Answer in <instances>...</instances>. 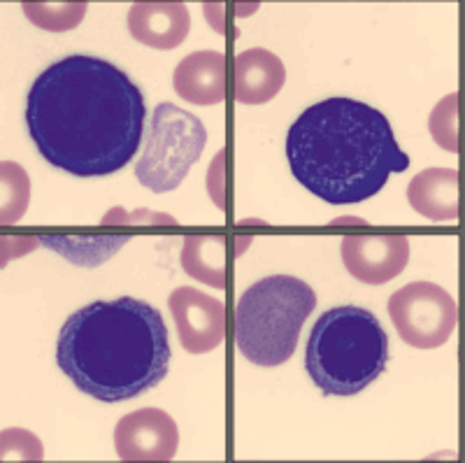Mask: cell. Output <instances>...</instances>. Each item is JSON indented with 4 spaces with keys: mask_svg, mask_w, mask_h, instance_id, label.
<instances>
[{
    "mask_svg": "<svg viewBox=\"0 0 465 463\" xmlns=\"http://www.w3.org/2000/svg\"><path fill=\"white\" fill-rule=\"evenodd\" d=\"M24 119L49 166L73 177H107L138 154L147 107L122 68L74 54L37 75Z\"/></svg>",
    "mask_w": 465,
    "mask_h": 463,
    "instance_id": "cell-1",
    "label": "cell"
},
{
    "mask_svg": "<svg viewBox=\"0 0 465 463\" xmlns=\"http://www.w3.org/2000/svg\"><path fill=\"white\" fill-rule=\"evenodd\" d=\"M293 177L331 206L363 203L389 177L410 168L391 122L368 103L326 98L307 107L286 133Z\"/></svg>",
    "mask_w": 465,
    "mask_h": 463,
    "instance_id": "cell-2",
    "label": "cell"
},
{
    "mask_svg": "<svg viewBox=\"0 0 465 463\" xmlns=\"http://www.w3.org/2000/svg\"><path fill=\"white\" fill-rule=\"evenodd\" d=\"M163 317L144 300H95L65 319L56 364L82 394L124 403L163 382L170 368Z\"/></svg>",
    "mask_w": 465,
    "mask_h": 463,
    "instance_id": "cell-3",
    "label": "cell"
},
{
    "mask_svg": "<svg viewBox=\"0 0 465 463\" xmlns=\"http://www.w3.org/2000/svg\"><path fill=\"white\" fill-rule=\"evenodd\" d=\"M389 364V337L371 310L356 306L323 312L307 337L305 368L323 396H356Z\"/></svg>",
    "mask_w": 465,
    "mask_h": 463,
    "instance_id": "cell-4",
    "label": "cell"
},
{
    "mask_svg": "<svg viewBox=\"0 0 465 463\" xmlns=\"http://www.w3.org/2000/svg\"><path fill=\"white\" fill-rule=\"evenodd\" d=\"M317 294L291 275H270L249 287L232 310V340L249 364L277 368L296 352Z\"/></svg>",
    "mask_w": 465,
    "mask_h": 463,
    "instance_id": "cell-5",
    "label": "cell"
},
{
    "mask_svg": "<svg viewBox=\"0 0 465 463\" xmlns=\"http://www.w3.org/2000/svg\"><path fill=\"white\" fill-rule=\"evenodd\" d=\"M207 145V131L196 115L173 103L156 106L147 145L135 166V177L153 194H168L184 182Z\"/></svg>",
    "mask_w": 465,
    "mask_h": 463,
    "instance_id": "cell-6",
    "label": "cell"
},
{
    "mask_svg": "<svg viewBox=\"0 0 465 463\" xmlns=\"http://www.w3.org/2000/svg\"><path fill=\"white\" fill-rule=\"evenodd\" d=\"M389 317L402 342L417 349H438L459 324L454 296L433 282H412L389 298Z\"/></svg>",
    "mask_w": 465,
    "mask_h": 463,
    "instance_id": "cell-7",
    "label": "cell"
},
{
    "mask_svg": "<svg viewBox=\"0 0 465 463\" xmlns=\"http://www.w3.org/2000/svg\"><path fill=\"white\" fill-rule=\"evenodd\" d=\"M177 445V424L159 408L131 412L114 428V449L122 461H173Z\"/></svg>",
    "mask_w": 465,
    "mask_h": 463,
    "instance_id": "cell-8",
    "label": "cell"
},
{
    "mask_svg": "<svg viewBox=\"0 0 465 463\" xmlns=\"http://www.w3.org/2000/svg\"><path fill=\"white\" fill-rule=\"evenodd\" d=\"M182 347L191 354L214 352L226 336L223 303L191 287L174 289L168 298Z\"/></svg>",
    "mask_w": 465,
    "mask_h": 463,
    "instance_id": "cell-9",
    "label": "cell"
},
{
    "mask_svg": "<svg viewBox=\"0 0 465 463\" xmlns=\"http://www.w3.org/2000/svg\"><path fill=\"white\" fill-rule=\"evenodd\" d=\"M342 264L351 277L363 285H386L405 270L410 261V240L405 236H347L340 245Z\"/></svg>",
    "mask_w": 465,
    "mask_h": 463,
    "instance_id": "cell-10",
    "label": "cell"
},
{
    "mask_svg": "<svg viewBox=\"0 0 465 463\" xmlns=\"http://www.w3.org/2000/svg\"><path fill=\"white\" fill-rule=\"evenodd\" d=\"M286 68L277 54L263 47L240 52L232 61V98L240 106H263L282 91Z\"/></svg>",
    "mask_w": 465,
    "mask_h": 463,
    "instance_id": "cell-11",
    "label": "cell"
},
{
    "mask_svg": "<svg viewBox=\"0 0 465 463\" xmlns=\"http://www.w3.org/2000/svg\"><path fill=\"white\" fill-rule=\"evenodd\" d=\"M173 85L177 96L193 106H217L226 98L228 65L226 56L214 49L193 52L174 68Z\"/></svg>",
    "mask_w": 465,
    "mask_h": 463,
    "instance_id": "cell-12",
    "label": "cell"
},
{
    "mask_svg": "<svg viewBox=\"0 0 465 463\" xmlns=\"http://www.w3.org/2000/svg\"><path fill=\"white\" fill-rule=\"evenodd\" d=\"M128 31L144 47H180L191 31L189 7L184 3H135L128 10Z\"/></svg>",
    "mask_w": 465,
    "mask_h": 463,
    "instance_id": "cell-13",
    "label": "cell"
},
{
    "mask_svg": "<svg viewBox=\"0 0 465 463\" xmlns=\"http://www.w3.org/2000/svg\"><path fill=\"white\" fill-rule=\"evenodd\" d=\"M460 186L463 177L454 168H429L412 177L407 186V200L417 215L435 224L460 219Z\"/></svg>",
    "mask_w": 465,
    "mask_h": 463,
    "instance_id": "cell-14",
    "label": "cell"
},
{
    "mask_svg": "<svg viewBox=\"0 0 465 463\" xmlns=\"http://www.w3.org/2000/svg\"><path fill=\"white\" fill-rule=\"evenodd\" d=\"M247 240H228L223 236H189L182 245V268L193 279L214 289H226L232 258L240 257Z\"/></svg>",
    "mask_w": 465,
    "mask_h": 463,
    "instance_id": "cell-15",
    "label": "cell"
},
{
    "mask_svg": "<svg viewBox=\"0 0 465 463\" xmlns=\"http://www.w3.org/2000/svg\"><path fill=\"white\" fill-rule=\"evenodd\" d=\"M126 240L128 237L124 236H43L40 245L68 258L70 264L94 268L114 257Z\"/></svg>",
    "mask_w": 465,
    "mask_h": 463,
    "instance_id": "cell-16",
    "label": "cell"
},
{
    "mask_svg": "<svg viewBox=\"0 0 465 463\" xmlns=\"http://www.w3.org/2000/svg\"><path fill=\"white\" fill-rule=\"evenodd\" d=\"M429 131L444 152H460L465 143V91L444 96L429 116Z\"/></svg>",
    "mask_w": 465,
    "mask_h": 463,
    "instance_id": "cell-17",
    "label": "cell"
},
{
    "mask_svg": "<svg viewBox=\"0 0 465 463\" xmlns=\"http://www.w3.org/2000/svg\"><path fill=\"white\" fill-rule=\"evenodd\" d=\"M24 12L33 24L45 31H70L84 19L86 3H65V5H47V3H24Z\"/></svg>",
    "mask_w": 465,
    "mask_h": 463,
    "instance_id": "cell-18",
    "label": "cell"
},
{
    "mask_svg": "<svg viewBox=\"0 0 465 463\" xmlns=\"http://www.w3.org/2000/svg\"><path fill=\"white\" fill-rule=\"evenodd\" d=\"M3 203H0V221L15 224L24 216L28 206V177L19 166L3 164Z\"/></svg>",
    "mask_w": 465,
    "mask_h": 463,
    "instance_id": "cell-19",
    "label": "cell"
},
{
    "mask_svg": "<svg viewBox=\"0 0 465 463\" xmlns=\"http://www.w3.org/2000/svg\"><path fill=\"white\" fill-rule=\"evenodd\" d=\"M226 168H228V149H219L214 161L207 173V191H210L212 200L219 210L228 212L231 203H228V189H226Z\"/></svg>",
    "mask_w": 465,
    "mask_h": 463,
    "instance_id": "cell-20",
    "label": "cell"
}]
</instances>
